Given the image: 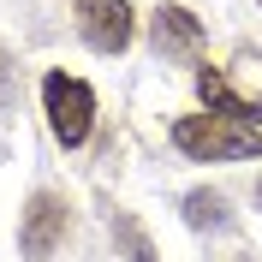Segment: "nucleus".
Here are the masks:
<instances>
[{
  "label": "nucleus",
  "instance_id": "nucleus-1",
  "mask_svg": "<svg viewBox=\"0 0 262 262\" xmlns=\"http://www.w3.org/2000/svg\"><path fill=\"white\" fill-rule=\"evenodd\" d=\"M173 149L191 161H262V131L214 119V114H185L173 119Z\"/></svg>",
  "mask_w": 262,
  "mask_h": 262
},
{
  "label": "nucleus",
  "instance_id": "nucleus-2",
  "mask_svg": "<svg viewBox=\"0 0 262 262\" xmlns=\"http://www.w3.org/2000/svg\"><path fill=\"white\" fill-rule=\"evenodd\" d=\"M42 107H48V131L60 149H78L96 125V90L72 72H48L42 78Z\"/></svg>",
  "mask_w": 262,
  "mask_h": 262
},
{
  "label": "nucleus",
  "instance_id": "nucleus-3",
  "mask_svg": "<svg viewBox=\"0 0 262 262\" xmlns=\"http://www.w3.org/2000/svg\"><path fill=\"white\" fill-rule=\"evenodd\" d=\"M60 245H66V203L54 191H36L24 203V221H18V250L30 262H48Z\"/></svg>",
  "mask_w": 262,
  "mask_h": 262
},
{
  "label": "nucleus",
  "instance_id": "nucleus-4",
  "mask_svg": "<svg viewBox=\"0 0 262 262\" xmlns=\"http://www.w3.org/2000/svg\"><path fill=\"white\" fill-rule=\"evenodd\" d=\"M78 36L96 54H125L131 36H137L131 6H125V0H78Z\"/></svg>",
  "mask_w": 262,
  "mask_h": 262
},
{
  "label": "nucleus",
  "instance_id": "nucleus-5",
  "mask_svg": "<svg viewBox=\"0 0 262 262\" xmlns=\"http://www.w3.org/2000/svg\"><path fill=\"white\" fill-rule=\"evenodd\" d=\"M196 96H203V107L214 119H232V125H250V131L262 125V96H238L221 66H203L196 72Z\"/></svg>",
  "mask_w": 262,
  "mask_h": 262
},
{
  "label": "nucleus",
  "instance_id": "nucleus-6",
  "mask_svg": "<svg viewBox=\"0 0 262 262\" xmlns=\"http://www.w3.org/2000/svg\"><path fill=\"white\" fill-rule=\"evenodd\" d=\"M149 42H155V54H167V60H191V54L203 48V18H196L191 6H161L155 24H149Z\"/></svg>",
  "mask_w": 262,
  "mask_h": 262
},
{
  "label": "nucleus",
  "instance_id": "nucleus-7",
  "mask_svg": "<svg viewBox=\"0 0 262 262\" xmlns=\"http://www.w3.org/2000/svg\"><path fill=\"white\" fill-rule=\"evenodd\" d=\"M107 227H114V245H119V256H125V262H161V256H155V245H149V232H143V221H137L131 209H114Z\"/></svg>",
  "mask_w": 262,
  "mask_h": 262
},
{
  "label": "nucleus",
  "instance_id": "nucleus-8",
  "mask_svg": "<svg viewBox=\"0 0 262 262\" xmlns=\"http://www.w3.org/2000/svg\"><path fill=\"white\" fill-rule=\"evenodd\" d=\"M232 214H227V196L221 191H191L185 196V227H196V232H221Z\"/></svg>",
  "mask_w": 262,
  "mask_h": 262
},
{
  "label": "nucleus",
  "instance_id": "nucleus-9",
  "mask_svg": "<svg viewBox=\"0 0 262 262\" xmlns=\"http://www.w3.org/2000/svg\"><path fill=\"white\" fill-rule=\"evenodd\" d=\"M256 209H262V179H256Z\"/></svg>",
  "mask_w": 262,
  "mask_h": 262
}]
</instances>
